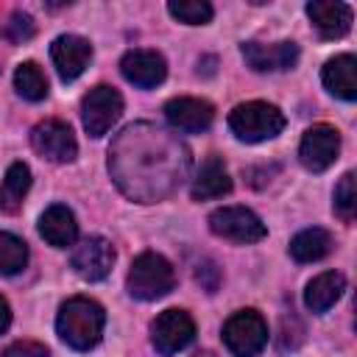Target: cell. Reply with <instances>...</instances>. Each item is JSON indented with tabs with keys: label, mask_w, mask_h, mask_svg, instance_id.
<instances>
[{
	"label": "cell",
	"mask_w": 357,
	"mask_h": 357,
	"mask_svg": "<svg viewBox=\"0 0 357 357\" xmlns=\"http://www.w3.org/2000/svg\"><path fill=\"white\" fill-rule=\"evenodd\" d=\"M187 148L173 134L151 123L128 126L109 148L112 178L139 204H153L170 195L187 176Z\"/></svg>",
	"instance_id": "1"
},
{
	"label": "cell",
	"mask_w": 357,
	"mask_h": 357,
	"mask_svg": "<svg viewBox=\"0 0 357 357\" xmlns=\"http://www.w3.org/2000/svg\"><path fill=\"white\" fill-rule=\"evenodd\" d=\"M106 326V310L86 296H73L59 307L56 315V332L59 337L75 349V351H89L100 343Z\"/></svg>",
	"instance_id": "2"
},
{
	"label": "cell",
	"mask_w": 357,
	"mask_h": 357,
	"mask_svg": "<svg viewBox=\"0 0 357 357\" xmlns=\"http://www.w3.org/2000/svg\"><path fill=\"white\" fill-rule=\"evenodd\" d=\"M173 284H176V271L156 251L139 254L131 262L128 276H126V290L131 293V298H139V301H156V298L167 296L173 290Z\"/></svg>",
	"instance_id": "3"
},
{
	"label": "cell",
	"mask_w": 357,
	"mask_h": 357,
	"mask_svg": "<svg viewBox=\"0 0 357 357\" xmlns=\"http://www.w3.org/2000/svg\"><path fill=\"white\" fill-rule=\"evenodd\" d=\"M229 128L240 142H265V139H273L276 134H282L284 114L273 103L248 100V103H237L231 109Z\"/></svg>",
	"instance_id": "4"
},
{
	"label": "cell",
	"mask_w": 357,
	"mask_h": 357,
	"mask_svg": "<svg viewBox=\"0 0 357 357\" xmlns=\"http://www.w3.org/2000/svg\"><path fill=\"white\" fill-rule=\"evenodd\" d=\"M223 343L234 357H257L268 343V324L257 310H240L223 324Z\"/></svg>",
	"instance_id": "5"
},
{
	"label": "cell",
	"mask_w": 357,
	"mask_h": 357,
	"mask_svg": "<svg viewBox=\"0 0 357 357\" xmlns=\"http://www.w3.org/2000/svg\"><path fill=\"white\" fill-rule=\"evenodd\" d=\"M123 114V98L114 86L98 84L92 86L81 100V120L89 137H103L112 131V126Z\"/></svg>",
	"instance_id": "6"
},
{
	"label": "cell",
	"mask_w": 357,
	"mask_h": 357,
	"mask_svg": "<svg viewBox=\"0 0 357 357\" xmlns=\"http://www.w3.org/2000/svg\"><path fill=\"white\" fill-rule=\"evenodd\" d=\"M209 229H212V234H218L229 243H240V245L259 243L268 234L259 215L251 212L248 206H220V209H215L209 215Z\"/></svg>",
	"instance_id": "7"
},
{
	"label": "cell",
	"mask_w": 357,
	"mask_h": 357,
	"mask_svg": "<svg viewBox=\"0 0 357 357\" xmlns=\"http://www.w3.org/2000/svg\"><path fill=\"white\" fill-rule=\"evenodd\" d=\"M195 340V321L187 310H165L151 324V343L162 357L184 351Z\"/></svg>",
	"instance_id": "8"
},
{
	"label": "cell",
	"mask_w": 357,
	"mask_h": 357,
	"mask_svg": "<svg viewBox=\"0 0 357 357\" xmlns=\"http://www.w3.org/2000/svg\"><path fill=\"white\" fill-rule=\"evenodd\" d=\"M31 148L47 159V162H56V165H67L78 156V142H75V134L73 128L64 123V120H42L31 128Z\"/></svg>",
	"instance_id": "9"
},
{
	"label": "cell",
	"mask_w": 357,
	"mask_h": 357,
	"mask_svg": "<svg viewBox=\"0 0 357 357\" xmlns=\"http://www.w3.org/2000/svg\"><path fill=\"white\" fill-rule=\"evenodd\" d=\"M340 153V134L335 126H326V123H318L312 128L304 131L301 137V145H298V162L312 170V173H324L326 167L335 165Z\"/></svg>",
	"instance_id": "10"
},
{
	"label": "cell",
	"mask_w": 357,
	"mask_h": 357,
	"mask_svg": "<svg viewBox=\"0 0 357 357\" xmlns=\"http://www.w3.org/2000/svg\"><path fill=\"white\" fill-rule=\"evenodd\" d=\"M114 257H117L114 245L106 237H86L75 245V251L70 257V265L84 282H100L112 273Z\"/></svg>",
	"instance_id": "11"
},
{
	"label": "cell",
	"mask_w": 357,
	"mask_h": 357,
	"mask_svg": "<svg viewBox=\"0 0 357 357\" xmlns=\"http://www.w3.org/2000/svg\"><path fill=\"white\" fill-rule=\"evenodd\" d=\"M120 73L128 84L139 86V89H153L165 81L167 75V61L162 53L156 50H145V47H134L120 59Z\"/></svg>",
	"instance_id": "12"
},
{
	"label": "cell",
	"mask_w": 357,
	"mask_h": 357,
	"mask_svg": "<svg viewBox=\"0 0 357 357\" xmlns=\"http://www.w3.org/2000/svg\"><path fill=\"white\" fill-rule=\"evenodd\" d=\"M50 59H53L61 81H75L89 67L92 45L78 33H61L50 45Z\"/></svg>",
	"instance_id": "13"
},
{
	"label": "cell",
	"mask_w": 357,
	"mask_h": 357,
	"mask_svg": "<svg viewBox=\"0 0 357 357\" xmlns=\"http://www.w3.org/2000/svg\"><path fill=\"white\" fill-rule=\"evenodd\" d=\"M243 59L251 70L257 73H279V70H293L298 61V45L284 39V42H273V45H262V42H243Z\"/></svg>",
	"instance_id": "14"
},
{
	"label": "cell",
	"mask_w": 357,
	"mask_h": 357,
	"mask_svg": "<svg viewBox=\"0 0 357 357\" xmlns=\"http://www.w3.org/2000/svg\"><path fill=\"white\" fill-rule=\"evenodd\" d=\"M167 123L181 134H198L206 131L215 120V106L201 98H173L165 103Z\"/></svg>",
	"instance_id": "15"
},
{
	"label": "cell",
	"mask_w": 357,
	"mask_h": 357,
	"mask_svg": "<svg viewBox=\"0 0 357 357\" xmlns=\"http://www.w3.org/2000/svg\"><path fill=\"white\" fill-rule=\"evenodd\" d=\"M190 192H192V201H212V198H223L231 192V176L218 153H212L201 162Z\"/></svg>",
	"instance_id": "16"
},
{
	"label": "cell",
	"mask_w": 357,
	"mask_h": 357,
	"mask_svg": "<svg viewBox=\"0 0 357 357\" xmlns=\"http://www.w3.org/2000/svg\"><path fill=\"white\" fill-rule=\"evenodd\" d=\"M307 17L318 28L324 39H340L351 28V8L346 3H332V0H312L307 3Z\"/></svg>",
	"instance_id": "17"
},
{
	"label": "cell",
	"mask_w": 357,
	"mask_h": 357,
	"mask_svg": "<svg viewBox=\"0 0 357 357\" xmlns=\"http://www.w3.org/2000/svg\"><path fill=\"white\" fill-rule=\"evenodd\" d=\"M39 234L45 237V243L56 245V248H67L78 240V223L73 209H67L64 204H53L42 212L39 218Z\"/></svg>",
	"instance_id": "18"
},
{
	"label": "cell",
	"mask_w": 357,
	"mask_h": 357,
	"mask_svg": "<svg viewBox=\"0 0 357 357\" xmlns=\"http://www.w3.org/2000/svg\"><path fill=\"white\" fill-rule=\"evenodd\" d=\"M321 81L332 95L343 100H354L357 98V59L351 53L329 59L321 70Z\"/></svg>",
	"instance_id": "19"
},
{
	"label": "cell",
	"mask_w": 357,
	"mask_h": 357,
	"mask_svg": "<svg viewBox=\"0 0 357 357\" xmlns=\"http://www.w3.org/2000/svg\"><path fill=\"white\" fill-rule=\"evenodd\" d=\"M343 290H346V276L337 273V271H324V273H318V276L307 284V290H304V304H307L310 312L324 315L329 307H335V301L343 296Z\"/></svg>",
	"instance_id": "20"
},
{
	"label": "cell",
	"mask_w": 357,
	"mask_h": 357,
	"mask_svg": "<svg viewBox=\"0 0 357 357\" xmlns=\"http://www.w3.org/2000/svg\"><path fill=\"white\" fill-rule=\"evenodd\" d=\"M28 190H31V167L25 162L8 165L6 176H3V184H0V209L8 212V215L20 212Z\"/></svg>",
	"instance_id": "21"
},
{
	"label": "cell",
	"mask_w": 357,
	"mask_h": 357,
	"mask_svg": "<svg viewBox=\"0 0 357 357\" xmlns=\"http://www.w3.org/2000/svg\"><path fill=\"white\" fill-rule=\"evenodd\" d=\"M287 251H290V257L296 262H318L332 251V234L326 229H321V226L304 229L290 240Z\"/></svg>",
	"instance_id": "22"
},
{
	"label": "cell",
	"mask_w": 357,
	"mask_h": 357,
	"mask_svg": "<svg viewBox=\"0 0 357 357\" xmlns=\"http://www.w3.org/2000/svg\"><path fill=\"white\" fill-rule=\"evenodd\" d=\"M14 89H17L25 100H31V103L45 100V98H47V78H45L42 67H39L36 61H22V64L14 70Z\"/></svg>",
	"instance_id": "23"
},
{
	"label": "cell",
	"mask_w": 357,
	"mask_h": 357,
	"mask_svg": "<svg viewBox=\"0 0 357 357\" xmlns=\"http://www.w3.org/2000/svg\"><path fill=\"white\" fill-rule=\"evenodd\" d=\"M28 265V243L11 231H0V273L14 276Z\"/></svg>",
	"instance_id": "24"
},
{
	"label": "cell",
	"mask_w": 357,
	"mask_h": 357,
	"mask_svg": "<svg viewBox=\"0 0 357 357\" xmlns=\"http://www.w3.org/2000/svg\"><path fill=\"white\" fill-rule=\"evenodd\" d=\"M167 11H170V17H176L184 25H206L215 14L206 0H170Z\"/></svg>",
	"instance_id": "25"
},
{
	"label": "cell",
	"mask_w": 357,
	"mask_h": 357,
	"mask_svg": "<svg viewBox=\"0 0 357 357\" xmlns=\"http://www.w3.org/2000/svg\"><path fill=\"white\" fill-rule=\"evenodd\" d=\"M332 209L335 215L343 220V223H354V215H357V195H354V173H343V178L337 181L335 187V195H332Z\"/></svg>",
	"instance_id": "26"
},
{
	"label": "cell",
	"mask_w": 357,
	"mask_h": 357,
	"mask_svg": "<svg viewBox=\"0 0 357 357\" xmlns=\"http://www.w3.org/2000/svg\"><path fill=\"white\" fill-rule=\"evenodd\" d=\"M33 33H36L33 17L25 14V11H14V14H8V20H6L3 28H0V36H3L6 42H11V45H22V42H28V39H33Z\"/></svg>",
	"instance_id": "27"
},
{
	"label": "cell",
	"mask_w": 357,
	"mask_h": 357,
	"mask_svg": "<svg viewBox=\"0 0 357 357\" xmlns=\"http://www.w3.org/2000/svg\"><path fill=\"white\" fill-rule=\"evenodd\" d=\"M0 357H50V351H47L45 343H36V340H17V343L6 346Z\"/></svg>",
	"instance_id": "28"
},
{
	"label": "cell",
	"mask_w": 357,
	"mask_h": 357,
	"mask_svg": "<svg viewBox=\"0 0 357 357\" xmlns=\"http://www.w3.org/2000/svg\"><path fill=\"white\" fill-rule=\"evenodd\" d=\"M8 326H11V307H8V301L0 296V335H3Z\"/></svg>",
	"instance_id": "29"
},
{
	"label": "cell",
	"mask_w": 357,
	"mask_h": 357,
	"mask_svg": "<svg viewBox=\"0 0 357 357\" xmlns=\"http://www.w3.org/2000/svg\"><path fill=\"white\" fill-rule=\"evenodd\" d=\"M195 357H215V354H212V351H198Z\"/></svg>",
	"instance_id": "30"
}]
</instances>
